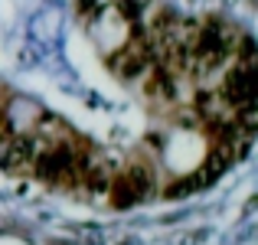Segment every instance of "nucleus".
<instances>
[{
	"instance_id": "1",
	"label": "nucleus",
	"mask_w": 258,
	"mask_h": 245,
	"mask_svg": "<svg viewBox=\"0 0 258 245\" xmlns=\"http://www.w3.org/2000/svg\"><path fill=\"white\" fill-rule=\"evenodd\" d=\"M151 190H154V170L138 160V163H131V167H124L118 176H111V183H108V200H111V206L127 209V206H134V203L147 200Z\"/></svg>"
},
{
	"instance_id": "2",
	"label": "nucleus",
	"mask_w": 258,
	"mask_h": 245,
	"mask_svg": "<svg viewBox=\"0 0 258 245\" xmlns=\"http://www.w3.org/2000/svg\"><path fill=\"white\" fill-rule=\"evenodd\" d=\"M39 147H43V141L33 131H23V134L10 131L0 141V167H4L7 173H30Z\"/></svg>"
},
{
	"instance_id": "3",
	"label": "nucleus",
	"mask_w": 258,
	"mask_h": 245,
	"mask_svg": "<svg viewBox=\"0 0 258 245\" xmlns=\"http://www.w3.org/2000/svg\"><path fill=\"white\" fill-rule=\"evenodd\" d=\"M144 92L151 95V98H164V101H170L173 95H176V76H173L170 69H164V66H154V69H147Z\"/></svg>"
}]
</instances>
